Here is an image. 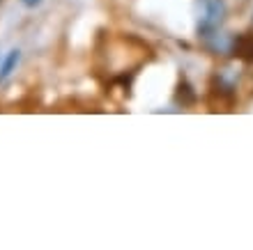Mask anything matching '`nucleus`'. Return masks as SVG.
Here are the masks:
<instances>
[{"label": "nucleus", "mask_w": 253, "mask_h": 250, "mask_svg": "<svg viewBox=\"0 0 253 250\" xmlns=\"http://www.w3.org/2000/svg\"><path fill=\"white\" fill-rule=\"evenodd\" d=\"M198 35L200 37H212L226 19V2L223 0H198Z\"/></svg>", "instance_id": "obj_1"}, {"label": "nucleus", "mask_w": 253, "mask_h": 250, "mask_svg": "<svg viewBox=\"0 0 253 250\" xmlns=\"http://www.w3.org/2000/svg\"><path fill=\"white\" fill-rule=\"evenodd\" d=\"M19 60H21L19 48H12V51L7 53V58L2 60V65H0V80H7L9 76H12L14 69H16V65H19Z\"/></svg>", "instance_id": "obj_2"}, {"label": "nucleus", "mask_w": 253, "mask_h": 250, "mask_svg": "<svg viewBox=\"0 0 253 250\" xmlns=\"http://www.w3.org/2000/svg\"><path fill=\"white\" fill-rule=\"evenodd\" d=\"M26 7H30V9H35V7H40L42 5V0H21Z\"/></svg>", "instance_id": "obj_3"}]
</instances>
